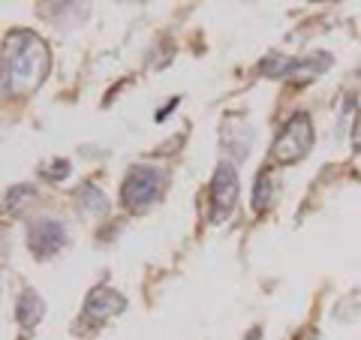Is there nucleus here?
Masks as SVG:
<instances>
[{
    "mask_svg": "<svg viewBox=\"0 0 361 340\" xmlns=\"http://www.w3.org/2000/svg\"><path fill=\"white\" fill-rule=\"evenodd\" d=\"M4 94L25 97L42 85L51 70V54L42 37L33 30H13L4 40Z\"/></svg>",
    "mask_w": 361,
    "mask_h": 340,
    "instance_id": "f257e3e1",
    "label": "nucleus"
},
{
    "mask_svg": "<svg viewBox=\"0 0 361 340\" xmlns=\"http://www.w3.org/2000/svg\"><path fill=\"white\" fill-rule=\"evenodd\" d=\"M166 184H169L166 169H157L151 163H135L127 172V178H123L121 199L130 211H145L163 196Z\"/></svg>",
    "mask_w": 361,
    "mask_h": 340,
    "instance_id": "f03ea898",
    "label": "nucleus"
},
{
    "mask_svg": "<svg viewBox=\"0 0 361 340\" xmlns=\"http://www.w3.org/2000/svg\"><path fill=\"white\" fill-rule=\"evenodd\" d=\"M310 148H313V121L307 111H295L274 135L271 157H274V163H280V166H292V163H298L301 157H307Z\"/></svg>",
    "mask_w": 361,
    "mask_h": 340,
    "instance_id": "7ed1b4c3",
    "label": "nucleus"
},
{
    "mask_svg": "<svg viewBox=\"0 0 361 340\" xmlns=\"http://www.w3.org/2000/svg\"><path fill=\"white\" fill-rule=\"evenodd\" d=\"M208 196H211V220L223 223L235 211V202H238V172H235L232 163H220L214 169Z\"/></svg>",
    "mask_w": 361,
    "mask_h": 340,
    "instance_id": "20e7f679",
    "label": "nucleus"
},
{
    "mask_svg": "<svg viewBox=\"0 0 361 340\" xmlns=\"http://www.w3.org/2000/svg\"><path fill=\"white\" fill-rule=\"evenodd\" d=\"M63 244H66V229H63V223L51 220V217L30 223V229H27V247H30V253L37 256V259L54 256Z\"/></svg>",
    "mask_w": 361,
    "mask_h": 340,
    "instance_id": "39448f33",
    "label": "nucleus"
},
{
    "mask_svg": "<svg viewBox=\"0 0 361 340\" xmlns=\"http://www.w3.org/2000/svg\"><path fill=\"white\" fill-rule=\"evenodd\" d=\"M123 310H127V298H123L118 289H109V286H97L85 298V308H82V313L87 316L90 322L111 320V316H118Z\"/></svg>",
    "mask_w": 361,
    "mask_h": 340,
    "instance_id": "423d86ee",
    "label": "nucleus"
},
{
    "mask_svg": "<svg viewBox=\"0 0 361 340\" xmlns=\"http://www.w3.org/2000/svg\"><path fill=\"white\" fill-rule=\"evenodd\" d=\"M42 313H45V301L37 296V292H33V289L21 292L18 301H16V320H18V325L21 328H33L42 320Z\"/></svg>",
    "mask_w": 361,
    "mask_h": 340,
    "instance_id": "0eeeda50",
    "label": "nucleus"
},
{
    "mask_svg": "<svg viewBox=\"0 0 361 340\" xmlns=\"http://www.w3.org/2000/svg\"><path fill=\"white\" fill-rule=\"evenodd\" d=\"M331 66V58L329 54H322V51H316V54H307V58H301L295 61V70H292V82H313V78H319L325 70Z\"/></svg>",
    "mask_w": 361,
    "mask_h": 340,
    "instance_id": "6e6552de",
    "label": "nucleus"
},
{
    "mask_svg": "<svg viewBox=\"0 0 361 340\" xmlns=\"http://www.w3.org/2000/svg\"><path fill=\"white\" fill-rule=\"evenodd\" d=\"M78 208L85 214H90V217H103L109 211V196L94 184V181H87V184H82V190H78Z\"/></svg>",
    "mask_w": 361,
    "mask_h": 340,
    "instance_id": "1a4fd4ad",
    "label": "nucleus"
},
{
    "mask_svg": "<svg viewBox=\"0 0 361 340\" xmlns=\"http://www.w3.org/2000/svg\"><path fill=\"white\" fill-rule=\"evenodd\" d=\"M292 70H295V61L286 58V54H268V58L259 63V73L268 78H289Z\"/></svg>",
    "mask_w": 361,
    "mask_h": 340,
    "instance_id": "9d476101",
    "label": "nucleus"
},
{
    "mask_svg": "<svg viewBox=\"0 0 361 340\" xmlns=\"http://www.w3.org/2000/svg\"><path fill=\"white\" fill-rule=\"evenodd\" d=\"M271 199H274V184H271V175L268 172H259L256 178V184H253V199H250V205L256 214H262L268 211L271 205Z\"/></svg>",
    "mask_w": 361,
    "mask_h": 340,
    "instance_id": "9b49d317",
    "label": "nucleus"
},
{
    "mask_svg": "<svg viewBox=\"0 0 361 340\" xmlns=\"http://www.w3.org/2000/svg\"><path fill=\"white\" fill-rule=\"evenodd\" d=\"M33 199H37V190H33L30 184H18V187H13L6 193V211H13V214L25 211Z\"/></svg>",
    "mask_w": 361,
    "mask_h": 340,
    "instance_id": "f8f14e48",
    "label": "nucleus"
},
{
    "mask_svg": "<svg viewBox=\"0 0 361 340\" xmlns=\"http://www.w3.org/2000/svg\"><path fill=\"white\" fill-rule=\"evenodd\" d=\"M42 175L49 181H63L66 175H70V160H54L49 166H42Z\"/></svg>",
    "mask_w": 361,
    "mask_h": 340,
    "instance_id": "ddd939ff",
    "label": "nucleus"
},
{
    "mask_svg": "<svg viewBox=\"0 0 361 340\" xmlns=\"http://www.w3.org/2000/svg\"><path fill=\"white\" fill-rule=\"evenodd\" d=\"M353 148L361 151V115L355 118V127H353Z\"/></svg>",
    "mask_w": 361,
    "mask_h": 340,
    "instance_id": "4468645a",
    "label": "nucleus"
}]
</instances>
